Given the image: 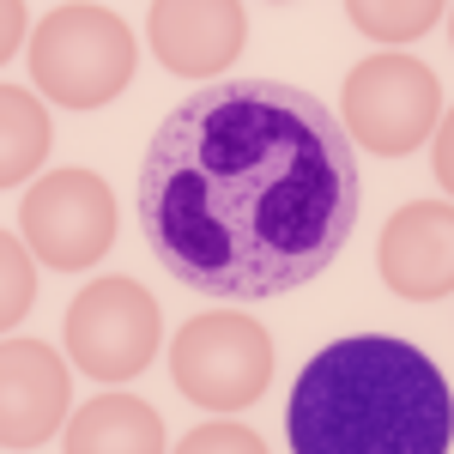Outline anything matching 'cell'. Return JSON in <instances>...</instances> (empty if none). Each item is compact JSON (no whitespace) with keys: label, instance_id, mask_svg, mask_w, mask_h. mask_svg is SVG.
Returning a JSON list of instances; mask_svg holds the SVG:
<instances>
[{"label":"cell","instance_id":"obj_8","mask_svg":"<svg viewBox=\"0 0 454 454\" xmlns=\"http://www.w3.org/2000/svg\"><path fill=\"white\" fill-rule=\"evenodd\" d=\"M382 285L406 303H436L454 291V207L442 200H406L382 224L376 243Z\"/></svg>","mask_w":454,"mask_h":454},{"label":"cell","instance_id":"obj_2","mask_svg":"<svg viewBox=\"0 0 454 454\" xmlns=\"http://www.w3.org/2000/svg\"><path fill=\"white\" fill-rule=\"evenodd\" d=\"M285 442L291 454H449L454 387L412 340L346 333L303 364Z\"/></svg>","mask_w":454,"mask_h":454},{"label":"cell","instance_id":"obj_13","mask_svg":"<svg viewBox=\"0 0 454 454\" xmlns=\"http://www.w3.org/2000/svg\"><path fill=\"white\" fill-rule=\"evenodd\" d=\"M346 19L364 36H382V43H412V36L436 31V19H449V6H436V0H419V6H376V0H351Z\"/></svg>","mask_w":454,"mask_h":454},{"label":"cell","instance_id":"obj_12","mask_svg":"<svg viewBox=\"0 0 454 454\" xmlns=\"http://www.w3.org/2000/svg\"><path fill=\"white\" fill-rule=\"evenodd\" d=\"M0 128H6V140H0V182L19 188L49 158V115H43V104H36L31 91L6 85L0 91Z\"/></svg>","mask_w":454,"mask_h":454},{"label":"cell","instance_id":"obj_1","mask_svg":"<svg viewBox=\"0 0 454 454\" xmlns=\"http://www.w3.org/2000/svg\"><path fill=\"white\" fill-rule=\"evenodd\" d=\"M134 212L152 261L218 303H267L321 279L357 231L351 134L291 79H218L145 145Z\"/></svg>","mask_w":454,"mask_h":454},{"label":"cell","instance_id":"obj_10","mask_svg":"<svg viewBox=\"0 0 454 454\" xmlns=\"http://www.w3.org/2000/svg\"><path fill=\"white\" fill-rule=\"evenodd\" d=\"M0 376H6V394H0V400H6V424H0L6 454L49 442L55 424L67 419V406H73L67 364L43 346V340H19V333H12L6 351H0Z\"/></svg>","mask_w":454,"mask_h":454},{"label":"cell","instance_id":"obj_5","mask_svg":"<svg viewBox=\"0 0 454 454\" xmlns=\"http://www.w3.org/2000/svg\"><path fill=\"white\" fill-rule=\"evenodd\" d=\"M340 115H346V134H357L364 152L406 158L430 140V128H442V85L412 55H370L346 73Z\"/></svg>","mask_w":454,"mask_h":454},{"label":"cell","instance_id":"obj_3","mask_svg":"<svg viewBox=\"0 0 454 454\" xmlns=\"http://www.w3.org/2000/svg\"><path fill=\"white\" fill-rule=\"evenodd\" d=\"M140 61L134 31L109 6H55L31 36L36 85L67 109H104L128 91Z\"/></svg>","mask_w":454,"mask_h":454},{"label":"cell","instance_id":"obj_11","mask_svg":"<svg viewBox=\"0 0 454 454\" xmlns=\"http://www.w3.org/2000/svg\"><path fill=\"white\" fill-rule=\"evenodd\" d=\"M67 454H164V419L134 394H98L67 419Z\"/></svg>","mask_w":454,"mask_h":454},{"label":"cell","instance_id":"obj_9","mask_svg":"<svg viewBox=\"0 0 454 454\" xmlns=\"http://www.w3.org/2000/svg\"><path fill=\"white\" fill-rule=\"evenodd\" d=\"M145 36L170 73L218 85V73L248 43V6H237V0H158L145 12Z\"/></svg>","mask_w":454,"mask_h":454},{"label":"cell","instance_id":"obj_16","mask_svg":"<svg viewBox=\"0 0 454 454\" xmlns=\"http://www.w3.org/2000/svg\"><path fill=\"white\" fill-rule=\"evenodd\" d=\"M430 170H436V182L454 194V109L442 115V128H436V152H430Z\"/></svg>","mask_w":454,"mask_h":454},{"label":"cell","instance_id":"obj_18","mask_svg":"<svg viewBox=\"0 0 454 454\" xmlns=\"http://www.w3.org/2000/svg\"><path fill=\"white\" fill-rule=\"evenodd\" d=\"M449 36H454V12H449Z\"/></svg>","mask_w":454,"mask_h":454},{"label":"cell","instance_id":"obj_4","mask_svg":"<svg viewBox=\"0 0 454 454\" xmlns=\"http://www.w3.org/2000/svg\"><path fill=\"white\" fill-rule=\"evenodd\" d=\"M170 376L194 406L212 412L254 406L273 382V333L243 309L194 315L170 340Z\"/></svg>","mask_w":454,"mask_h":454},{"label":"cell","instance_id":"obj_14","mask_svg":"<svg viewBox=\"0 0 454 454\" xmlns=\"http://www.w3.org/2000/svg\"><path fill=\"white\" fill-rule=\"evenodd\" d=\"M0 261H6V291H0V321L19 327L31 315L36 297V267H31V248H19V237H0Z\"/></svg>","mask_w":454,"mask_h":454},{"label":"cell","instance_id":"obj_7","mask_svg":"<svg viewBox=\"0 0 454 454\" xmlns=\"http://www.w3.org/2000/svg\"><path fill=\"white\" fill-rule=\"evenodd\" d=\"M25 243L36 261L79 273L91 261H104L115 243V194L98 170H55L43 176L31 194H25Z\"/></svg>","mask_w":454,"mask_h":454},{"label":"cell","instance_id":"obj_17","mask_svg":"<svg viewBox=\"0 0 454 454\" xmlns=\"http://www.w3.org/2000/svg\"><path fill=\"white\" fill-rule=\"evenodd\" d=\"M0 19H6V55H19V36H25V19H31V12H25V6L12 0V6H6Z\"/></svg>","mask_w":454,"mask_h":454},{"label":"cell","instance_id":"obj_6","mask_svg":"<svg viewBox=\"0 0 454 454\" xmlns=\"http://www.w3.org/2000/svg\"><path fill=\"white\" fill-rule=\"evenodd\" d=\"M67 357L98 382H134L158 357V303L140 279H91L67 303Z\"/></svg>","mask_w":454,"mask_h":454},{"label":"cell","instance_id":"obj_15","mask_svg":"<svg viewBox=\"0 0 454 454\" xmlns=\"http://www.w3.org/2000/svg\"><path fill=\"white\" fill-rule=\"evenodd\" d=\"M176 454H267V442H261L248 424L224 419V424H194V430L176 442Z\"/></svg>","mask_w":454,"mask_h":454}]
</instances>
